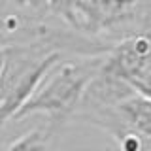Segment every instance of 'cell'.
<instances>
[{
	"instance_id": "obj_1",
	"label": "cell",
	"mask_w": 151,
	"mask_h": 151,
	"mask_svg": "<svg viewBox=\"0 0 151 151\" xmlns=\"http://www.w3.org/2000/svg\"><path fill=\"white\" fill-rule=\"evenodd\" d=\"M102 60L104 55L68 57L57 63L25 106L17 111L13 121H21L28 115H45L51 129L63 130L66 125H70L85 89L102 66Z\"/></svg>"
},
{
	"instance_id": "obj_2",
	"label": "cell",
	"mask_w": 151,
	"mask_h": 151,
	"mask_svg": "<svg viewBox=\"0 0 151 151\" xmlns=\"http://www.w3.org/2000/svg\"><path fill=\"white\" fill-rule=\"evenodd\" d=\"M4 64L0 70V129L13 121L17 111L32 96L42 79L63 57L44 44H19L2 49Z\"/></svg>"
},
{
	"instance_id": "obj_3",
	"label": "cell",
	"mask_w": 151,
	"mask_h": 151,
	"mask_svg": "<svg viewBox=\"0 0 151 151\" xmlns=\"http://www.w3.org/2000/svg\"><path fill=\"white\" fill-rule=\"evenodd\" d=\"M70 123L96 127L111 140L121 134H134L151 144V100L132 94L111 108L76 113Z\"/></svg>"
},
{
	"instance_id": "obj_4",
	"label": "cell",
	"mask_w": 151,
	"mask_h": 151,
	"mask_svg": "<svg viewBox=\"0 0 151 151\" xmlns=\"http://www.w3.org/2000/svg\"><path fill=\"white\" fill-rule=\"evenodd\" d=\"M57 132L59 130L51 129L45 123V125L36 127V129L25 132L23 136H19L17 140H13L6 147V151H53V140Z\"/></svg>"
},
{
	"instance_id": "obj_5",
	"label": "cell",
	"mask_w": 151,
	"mask_h": 151,
	"mask_svg": "<svg viewBox=\"0 0 151 151\" xmlns=\"http://www.w3.org/2000/svg\"><path fill=\"white\" fill-rule=\"evenodd\" d=\"M6 4L12 6V9L27 15H34V17H47V2L45 0H4Z\"/></svg>"
},
{
	"instance_id": "obj_6",
	"label": "cell",
	"mask_w": 151,
	"mask_h": 151,
	"mask_svg": "<svg viewBox=\"0 0 151 151\" xmlns=\"http://www.w3.org/2000/svg\"><path fill=\"white\" fill-rule=\"evenodd\" d=\"M151 34V0H140L134 19V36Z\"/></svg>"
},
{
	"instance_id": "obj_7",
	"label": "cell",
	"mask_w": 151,
	"mask_h": 151,
	"mask_svg": "<svg viewBox=\"0 0 151 151\" xmlns=\"http://www.w3.org/2000/svg\"><path fill=\"white\" fill-rule=\"evenodd\" d=\"M45 2H47V12H49V15L57 17L60 23H64V25L68 27L70 19H72L76 0H45Z\"/></svg>"
},
{
	"instance_id": "obj_8",
	"label": "cell",
	"mask_w": 151,
	"mask_h": 151,
	"mask_svg": "<svg viewBox=\"0 0 151 151\" xmlns=\"http://www.w3.org/2000/svg\"><path fill=\"white\" fill-rule=\"evenodd\" d=\"M147 68L151 70V51H149V53H147Z\"/></svg>"
},
{
	"instance_id": "obj_9",
	"label": "cell",
	"mask_w": 151,
	"mask_h": 151,
	"mask_svg": "<svg viewBox=\"0 0 151 151\" xmlns=\"http://www.w3.org/2000/svg\"><path fill=\"white\" fill-rule=\"evenodd\" d=\"M2 64H4V55H2V49H0V70H2Z\"/></svg>"
},
{
	"instance_id": "obj_10",
	"label": "cell",
	"mask_w": 151,
	"mask_h": 151,
	"mask_svg": "<svg viewBox=\"0 0 151 151\" xmlns=\"http://www.w3.org/2000/svg\"><path fill=\"white\" fill-rule=\"evenodd\" d=\"M142 36H144V38H147V40L151 42V34H142Z\"/></svg>"
}]
</instances>
